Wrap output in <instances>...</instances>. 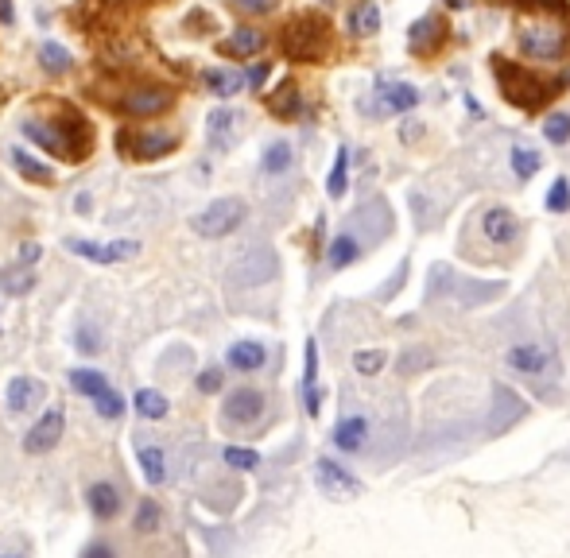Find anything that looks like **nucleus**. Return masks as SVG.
I'll list each match as a JSON object with an SVG mask.
<instances>
[{
	"label": "nucleus",
	"instance_id": "nucleus-1",
	"mask_svg": "<svg viewBox=\"0 0 570 558\" xmlns=\"http://www.w3.org/2000/svg\"><path fill=\"white\" fill-rule=\"evenodd\" d=\"M493 78L501 86V97L524 113H539L543 105H551L563 89L559 82H543L536 70H528L524 62H512L504 55H493Z\"/></svg>",
	"mask_w": 570,
	"mask_h": 558
},
{
	"label": "nucleus",
	"instance_id": "nucleus-2",
	"mask_svg": "<svg viewBox=\"0 0 570 558\" xmlns=\"http://www.w3.org/2000/svg\"><path fill=\"white\" fill-rule=\"evenodd\" d=\"M280 47L291 62H318L330 50V20L318 12H299L280 35Z\"/></svg>",
	"mask_w": 570,
	"mask_h": 558
},
{
	"label": "nucleus",
	"instance_id": "nucleus-3",
	"mask_svg": "<svg viewBox=\"0 0 570 558\" xmlns=\"http://www.w3.org/2000/svg\"><path fill=\"white\" fill-rule=\"evenodd\" d=\"M244 214H249V206H244L241 198H217V202H210L206 210H198L190 217V229L206 241H222L233 229H241Z\"/></svg>",
	"mask_w": 570,
	"mask_h": 558
},
{
	"label": "nucleus",
	"instance_id": "nucleus-4",
	"mask_svg": "<svg viewBox=\"0 0 570 558\" xmlns=\"http://www.w3.org/2000/svg\"><path fill=\"white\" fill-rule=\"evenodd\" d=\"M520 50L536 62H555L566 50V32L555 20H532L520 28Z\"/></svg>",
	"mask_w": 570,
	"mask_h": 558
},
{
	"label": "nucleus",
	"instance_id": "nucleus-5",
	"mask_svg": "<svg viewBox=\"0 0 570 558\" xmlns=\"http://www.w3.org/2000/svg\"><path fill=\"white\" fill-rule=\"evenodd\" d=\"M280 271V261L268 244H253L249 252H241V261H233L229 279L241 283V288H261V283H271Z\"/></svg>",
	"mask_w": 570,
	"mask_h": 558
},
{
	"label": "nucleus",
	"instance_id": "nucleus-6",
	"mask_svg": "<svg viewBox=\"0 0 570 558\" xmlns=\"http://www.w3.org/2000/svg\"><path fill=\"white\" fill-rule=\"evenodd\" d=\"M74 124H78V113L70 116L67 128H74ZM67 128H55V124H43V121H23L20 133L28 136V140H35V144L43 148V151H51V155H62V160H82L89 148H82L78 140H70Z\"/></svg>",
	"mask_w": 570,
	"mask_h": 558
},
{
	"label": "nucleus",
	"instance_id": "nucleus-7",
	"mask_svg": "<svg viewBox=\"0 0 570 558\" xmlns=\"http://www.w3.org/2000/svg\"><path fill=\"white\" fill-rule=\"evenodd\" d=\"M504 365L520 376H551L555 372V349L543 342H516L504 349Z\"/></svg>",
	"mask_w": 570,
	"mask_h": 558
},
{
	"label": "nucleus",
	"instance_id": "nucleus-8",
	"mask_svg": "<svg viewBox=\"0 0 570 558\" xmlns=\"http://www.w3.org/2000/svg\"><path fill=\"white\" fill-rule=\"evenodd\" d=\"M315 481H318V489L326 492V497H334V500H357L361 492H365V485H361L357 477L349 473L345 465L334 462V458H318V462H315Z\"/></svg>",
	"mask_w": 570,
	"mask_h": 558
},
{
	"label": "nucleus",
	"instance_id": "nucleus-9",
	"mask_svg": "<svg viewBox=\"0 0 570 558\" xmlns=\"http://www.w3.org/2000/svg\"><path fill=\"white\" fill-rule=\"evenodd\" d=\"M67 249L74 256H82V261H94V264H121V261H133L140 256V241H86V237H70Z\"/></svg>",
	"mask_w": 570,
	"mask_h": 558
},
{
	"label": "nucleus",
	"instance_id": "nucleus-10",
	"mask_svg": "<svg viewBox=\"0 0 570 558\" xmlns=\"http://www.w3.org/2000/svg\"><path fill=\"white\" fill-rule=\"evenodd\" d=\"M264 415V392L261 388H233L222 404V419L229 426H253Z\"/></svg>",
	"mask_w": 570,
	"mask_h": 558
},
{
	"label": "nucleus",
	"instance_id": "nucleus-11",
	"mask_svg": "<svg viewBox=\"0 0 570 558\" xmlns=\"http://www.w3.org/2000/svg\"><path fill=\"white\" fill-rule=\"evenodd\" d=\"M175 94L167 86H144V89H128V94L116 101V109L124 116H160L171 109Z\"/></svg>",
	"mask_w": 570,
	"mask_h": 558
},
{
	"label": "nucleus",
	"instance_id": "nucleus-12",
	"mask_svg": "<svg viewBox=\"0 0 570 558\" xmlns=\"http://www.w3.org/2000/svg\"><path fill=\"white\" fill-rule=\"evenodd\" d=\"M62 431H67V411L51 407L43 419H39L28 435H23V453H32V458H39V453H51V450L59 446Z\"/></svg>",
	"mask_w": 570,
	"mask_h": 558
},
{
	"label": "nucleus",
	"instance_id": "nucleus-13",
	"mask_svg": "<svg viewBox=\"0 0 570 558\" xmlns=\"http://www.w3.org/2000/svg\"><path fill=\"white\" fill-rule=\"evenodd\" d=\"M241 128H244V116L237 109H214L210 121H206V144L210 151H229L233 144L241 140Z\"/></svg>",
	"mask_w": 570,
	"mask_h": 558
},
{
	"label": "nucleus",
	"instance_id": "nucleus-14",
	"mask_svg": "<svg viewBox=\"0 0 570 558\" xmlns=\"http://www.w3.org/2000/svg\"><path fill=\"white\" fill-rule=\"evenodd\" d=\"M482 233L489 244H497V249H509V244L520 241V217H516L509 206H489L482 214Z\"/></svg>",
	"mask_w": 570,
	"mask_h": 558
},
{
	"label": "nucleus",
	"instance_id": "nucleus-15",
	"mask_svg": "<svg viewBox=\"0 0 570 558\" xmlns=\"http://www.w3.org/2000/svg\"><path fill=\"white\" fill-rule=\"evenodd\" d=\"M86 508H89V516H94L97 524H109V520H116V516L124 512V492L116 489L113 481H94L86 489Z\"/></svg>",
	"mask_w": 570,
	"mask_h": 558
},
{
	"label": "nucleus",
	"instance_id": "nucleus-16",
	"mask_svg": "<svg viewBox=\"0 0 570 558\" xmlns=\"http://www.w3.org/2000/svg\"><path fill=\"white\" fill-rule=\"evenodd\" d=\"M446 32H450V28L435 16V12L419 16V20L408 28V47H411V55H435V50L446 43Z\"/></svg>",
	"mask_w": 570,
	"mask_h": 558
},
{
	"label": "nucleus",
	"instance_id": "nucleus-17",
	"mask_svg": "<svg viewBox=\"0 0 570 558\" xmlns=\"http://www.w3.org/2000/svg\"><path fill=\"white\" fill-rule=\"evenodd\" d=\"M121 148L133 155V160H160V155L175 151L179 148V136L175 133H155V128H148V133L140 136H121Z\"/></svg>",
	"mask_w": 570,
	"mask_h": 558
},
{
	"label": "nucleus",
	"instance_id": "nucleus-18",
	"mask_svg": "<svg viewBox=\"0 0 570 558\" xmlns=\"http://www.w3.org/2000/svg\"><path fill=\"white\" fill-rule=\"evenodd\" d=\"M369 435H372V426H369L365 415H345V419H338V426H334L330 443L342 453H361L369 443Z\"/></svg>",
	"mask_w": 570,
	"mask_h": 558
},
{
	"label": "nucleus",
	"instance_id": "nucleus-19",
	"mask_svg": "<svg viewBox=\"0 0 570 558\" xmlns=\"http://www.w3.org/2000/svg\"><path fill=\"white\" fill-rule=\"evenodd\" d=\"M419 105V89L408 82H377V109L381 113H408Z\"/></svg>",
	"mask_w": 570,
	"mask_h": 558
},
{
	"label": "nucleus",
	"instance_id": "nucleus-20",
	"mask_svg": "<svg viewBox=\"0 0 570 558\" xmlns=\"http://www.w3.org/2000/svg\"><path fill=\"white\" fill-rule=\"evenodd\" d=\"M225 365L233 372H261L268 365V349L261 342H233L225 349Z\"/></svg>",
	"mask_w": 570,
	"mask_h": 558
},
{
	"label": "nucleus",
	"instance_id": "nucleus-21",
	"mask_svg": "<svg viewBox=\"0 0 570 558\" xmlns=\"http://www.w3.org/2000/svg\"><path fill=\"white\" fill-rule=\"evenodd\" d=\"M8 407L12 411H32L35 404H43V396H47V388L43 380H35V376H16V380H8Z\"/></svg>",
	"mask_w": 570,
	"mask_h": 558
},
{
	"label": "nucleus",
	"instance_id": "nucleus-22",
	"mask_svg": "<svg viewBox=\"0 0 570 558\" xmlns=\"http://www.w3.org/2000/svg\"><path fill=\"white\" fill-rule=\"evenodd\" d=\"M345 32L354 35V39H369V35H377V32H381V5H377V0H361V5L349 8V16H345Z\"/></svg>",
	"mask_w": 570,
	"mask_h": 558
},
{
	"label": "nucleus",
	"instance_id": "nucleus-23",
	"mask_svg": "<svg viewBox=\"0 0 570 558\" xmlns=\"http://www.w3.org/2000/svg\"><path fill=\"white\" fill-rule=\"evenodd\" d=\"M264 101H268V113L280 116V121H291V116L303 113V94H299V86H295L291 78H288V82H280L276 94H268Z\"/></svg>",
	"mask_w": 570,
	"mask_h": 558
},
{
	"label": "nucleus",
	"instance_id": "nucleus-24",
	"mask_svg": "<svg viewBox=\"0 0 570 558\" xmlns=\"http://www.w3.org/2000/svg\"><path fill=\"white\" fill-rule=\"evenodd\" d=\"M357 225H369V241H381L392 233V214H388V206L381 198H372L357 210Z\"/></svg>",
	"mask_w": 570,
	"mask_h": 558
},
{
	"label": "nucleus",
	"instance_id": "nucleus-25",
	"mask_svg": "<svg viewBox=\"0 0 570 558\" xmlns=\"http://www.w3.org/2000/svg\"><path fill=\"white\" fill-rule=\"evenodd\" d=\"M268 43L264 39V32H256V28H237L233 32L225 43H222V55H229V59H249V55H256Z\"/></svg>",
	"mask_w": 570,
	"mask_h": 558
},
{
	"label": "nucleus",
	"instance_id": "nucleus-26",
	"mask_svg": "<svg viewBox=\"0 0 570 558\" xmlns=\"http://www.w3.org/2000/svg\"><path fill=\"white\" fill-rule=\"evenodd\" d=\"M361 256V237L357 233H338V237L330 241V249H326V264L334 268V271H342V268H349Z\"/></svg>",
	"mask_w": 570,
	"mask_h": 558
},
{
	"label": "nucleus",
	"instance_id": "nucleus-27",
	"mask_svg": "<svg viewBox=\"0 0 570 558\" xmlns=\"http://www.w3.org/2000/svg\"><path fill=\"white\" fill-rule=\"evenodd\" d=\"M70 388L94 404V399H101L109 392V380H106V372H97V369H74L70 372Z\"/></svg>",
	"mask_w": 570,
	"mask_h": 558
},
{
	"label": "nucleus",
	"instance_id": "nucleus-28",
	"mask_svg": "<svg viewBox=\"0 0 570 558\" xmlns=\"http://www.w3.org/2000/svg\"><path fill=\"white\" fill-rule=\"evenodd\" d=\"M12 155V167H16V171L28 178V183H39V187H47V183H55V171H51V167H43L35 160V155H28L23 148H12L8 151Z\"/></svg>",
	"mask_w": 570,
	"mask_h": 558
},
{
	"label": "nucleus",
	"instance_id": "nucleus-29",
	"mask_svg": "<svg viewBox=\"0 0 570 558\" xmlns=\"http://www.w3.org/2000/svg\"><path fill=\"white\" fill-rule=\"evenodd\" d=\"M140 473H144V481L152 489H160L167 481V458H163V450L160 446H140Z\"/></svg>",
	"mask_w": 570,
	"mask_h": 558
},
{
	"label": "nucleus",
	"instance_id": "nucleus-30",
	"mask_svg": "<svg viewBox=\"0 0 570 558\" xmlns=\"http://www.w3.org/2000/svg\"><path fill=\"white\" fill-rule=\"evenodd\" d=\"M163 527V508L155 497H144L136 504V516H133V531L136 535H155V531Z\"/></svg>",
	"mask_w": 570,
	"mask_h": 558
},
{
	"label": "nucleus",
	"instance_id": "nucleus-31",
	"mask_svg": "<svg viewBox=\"0 0 570 558\" xmlns=\"http://www.w3.org/2000/svg\"><path fill=\"white\" fill-rule=\"evenodd\" d=\"M133 407H136L140 419H167V411H171L167 396L155 392V388H140V392L133 396Z\"/></svg>",
	"mask_w": 570,
	"mask_h": 558
},
{
	"label": "nucleus",
	"instance_id": "nucleus-32",
	"mask_svg": "<svg viewBox=\"0 0 570 558\" xmlns=\"http://www.w3.org/2000/svg\"><path fill=\"white\" fill-rule=\"evenodd\" d=\"M241 86H249V78L237 74V70H206V89L217 94V97L241 94Z\"/></svg>",
	"mask_w": 570,
	"mask_h": 558
},
{
	"label": "nucleus",
	"instance_id": "nucleus-33",
	"mask_svg": "<svg viewBox=\"0 0 570 558\" xmlns=\"http://www.w3.org/2000/svg\"><path fill=\"white\" fill-rule=\"evenodd\" d=\"M509 163H512V175L520 178V183H528V178H536L539 175V167H543V155L532 151V148H524V144H516L512 155H509Z\"/></svg>",
	"mask_w": 570,
	"mask_h": 558
},
{
	"label": "nucleus",
	"instance_id": "nucleus-34",
	"mask_svg": "<svg viewBox=\"0 0 570 558\" xmlns=\"http://www.w3.org/2000/svg\"><path fill=\"white\" fill-rule=\"evenodd\" d=\"M291 163H295V151H291V144H288V140H276V144H268V151H264V160H261V171H264V175H283Z\"/></svg>",
	"mask_w": 570,
	"mask_h": 558
},
{
	"label": "nucleus",
	"instance_id": "nucleus-35",
	"mask_svg": "<svg viewBox=\"0 0 570 558\" xmlns=\"http://www.w3.org/2000/svg\"><path fill=\"white\" fill-rule=\"evenodd\" d=\"M516 415H524L520 396L509 392V388H497V415H493V423H489V426H493V431H501V423L509 426V423L516 419Z\"/></svg>",
	"mask_w": 570,
	"mask_h": 558
},
{
	"label": "nucleus",
	"instance_id": "nucleus-36",
	"mask_svg": "<svg viewBox=\"0 0 570 558\" xmlns=\"http://www.w3.org/2000/svg\"><path fill=\"white\" fill-rule=\"evenodd\" d=\"M39 62H43V70H47V74H67V70L74 67L70 50H67V47H59V43H43V47H39Z\"/></svg>",
	"mask_w": 570,
	"mask_h": 558
},
{
	"label": "nucleus",
	"instance_id": "nucleus-37",
	"mask_svg": "<svg viewBox=\"0 0 570 558\" xmlns=\"http://www.w3.org/2000/svg\"><path fill=\"white\" fill-rule=\"evenodd\" d=\"M345 175H349V148H338V155H334V167H330V178H326V194H330V198H342V194H345Z\"/></svg>",
	"mask_w": 570,
	"mask_h": 558
},
{
	"label": "nucleus",
	"instance_id": "nucleus-38",
	"mask_svg": "<svg viewBox=\"0 0 570 558\" xmlns=\"http://www.w3.org/2000/svg\"><path fill=\"white\" fill-rule=\"evenodd\" d=\"M384 365H388V353H384V349H357V353H354V369H357L361 376H381Z\"/></svg>",
	"mask_w": 570,
	"mask_h": 558
},
{
	"label": "nucleus",
	"instance_id": "nucleus-39",
	"mask_svg": "<svg viewBox=\"0 0 570 558\" xmlns=\"http://www.w3.org/2000/svg\"><path fill=\"white\" fill-rule=\"evenodd\" d=\"M222 458H225V465H233V470H241V473H249L261 465V453L249 450V446H225Z\"/></svg>",
	"mask_w": 570,
	"mask_h": 558
},
{
	"label": "nucleus",
	"instance_id": "nucleus-40",
	"mask_svg": "<svg viewBox=\"0 0 570 558\" xmlns=\"http://www.w3.org/2000/svg\"><path fill=\"white\" fill-rule=\"evenodd\" d=\"M543 136H547L551 144H566L570 140V113H551L547 121H543Z\"/></svg>",
	"mask_w": 570,
	"mask_h": 558
},
{
	"label": "nucleus",
	"instance_id": "nucleus-41",
	"mask_svg": "<svg viewBox=\"0 0 570 558\" xmlns=\"http://www.w3.org/2000/svg\"><path fill=\"white\" fill-rule=\"evenodd\" d=\"M94 407H97V415H101V419H121V415L128 411V404H124V399H121V392H116V388H109V392L106 396H101V399H94Z\"/></svg>",
	"mask_w": 570,
	"mask_h": 558
},
{
	"label": "nucleus",
	"instance_id": "nucleus-42",
	"mask_svg": "<svg viewBox=\"0 0 570 558\" xmlns=\"http://www.w3.org/2000/svg\"><path fill=\"white\" fill-rule=\"evenodd\" d=\"M0 288H5L8 295H23V291L35 288V276L28 268H23V271H5V276H0Z\"/></svg>",
	"mask_w": 570,
	"mask_h": 558
},
{
	"label": "nucleus",
	"instance_id": "nucleus-43",
	"mask_svg": "<svg viewBox=\"0 0 570 558\" xmlns=\"http://www.w3.org/2000/svg\"><path fill=\"white\" fill-rule=\"evenodd\" d=\"M547 210L551 214H566L570 210V183L566 178H555L551 190H547Z\"/></svg>",
	"mask_w": 570,
	"mask_h": 558
},
{
	"label": "nucleus",
	"instance_id": "nucleus-44",
	"mask_svg": "<svg viewBox=\"0 0 570 558\" xmlns=\"http://www.w3.org/2000/svg\"><path fill=\"white\" fill-rule=\"evenodd\" d=\"M318 380V345L315 342H307V369H303V396L307 392H315V384Z\"/></svg>",
	"mask_w": 570,
	"mask_h": 558
},
{
	"label": "nucleus",
	"instance_id": "nucleus-45",
	"mask_svg": "<svg viewBox=\"0 0 570 558\" xmlns=\"http://www.w3.org/2000/svg\"><path fill=\"white\" fill-rule=\"evenodd\" d=\"M427 365H435V353H427V349H416V353H404L400 357V372L411 376V372H419Z\"/></svg>",
	"mask_w": 570,
	"mask_h": 558
},
{
	"label": "nucleus",
	"instance_id": "nucleus-46",
	"mask_svg": "<svg viewBox=\"0 0 570 558\" xmlns=\"http://www.w3.org/2000/svg\"><path fill=\"white\" fill-rule=\"evenodd\" d=\"M222 384H225V372H222V369H202V372H198V392H202V396L222 392Z\"/></svg>",
	"mask_w": 570,
	"mask_h": 558
},
{
	"label": "nucleus",
	"instance_id": "nucleus-47",
	"mask_svg": "<svg viewBox=\"0 0 570 558\" xmlns=\"http://www.w3.org/2000/svg\"><path fill=\"white\" fill-rule=\"evenodd\" d=\"M241 12H249V16H268V12L280 8V0H233Z\"/></svg>",
	"mask_w": 570,
	"mask_h": 558
},
{
	"label": "nucleus",
	"instance_id": "nucleus-48",
	"mask_svg": "<svg viewBox=\"0 0 570 558\" xmlns=\"http://www.w3.org/2000/svg\"><path fill=\"white\" fill-rule=\"evenodd\" d=\"M82 558H121V554H116V547H113L109 539H94V543H89V547L82 551Z\"/></svg>",
	"mask_w": 570,
	"mask_h": 558
},
{
	"label": "nucleus",
	"instance_id": "nucleus-49",
	"mask_svg": "<svg viewBox=\"0 0 570 558\" xmlns=\"http://www.w3.org/2000/svg\"><path fill=\"white\" fill-rule=\"evenodd\" d=\"M423 133H427L423 121H411V116L400 124V140H404V144H416V140H423Z\"/></svg>",
	"mask_w": 570,
	"mask_h": 558
},
{
	"label": "nucleus",
	"instance_id": "nucleus-50",
	"mask_svg": "<svg viewBox=\"0 0 570 558\" xmlns=\"http://www.w3.org/2000/svg\"><path fill=\"white\" fill-rule=\"evenodd\" d=\"M74 345L82 349V353H97V349H101V342H97V330L82 326V330H78V342H74Z\"/></svg>",
	"mask_w": 570,
	"mask_h": 558
},
{
	"label": "nucleus",
	"instance_id": "nucleus-51",
	"mask_svg": "<svg viewBox=\"0 0 570 558\" xmlns=\"http://www.w3.org/2000/svg\"><path fill=\"white\" fill-rule=\"evenodd\" d=\"M268 70H271L268 62H256V67H253L249 74H244V78H249V86H253V89H261V86L268 82Z\"/></svg>",
	"mask_w": 570,
	"mask_h": 558
},
{
	"label": "nucleus",
	"instance_id": "nucleus-52",
	"mask_svg": "<svg viewBox=\"0 0 570 558\" xmlns=\"http://www.w3.org/2000/svg\"><path fill=\"white\" fill-rule=\"evenodd\" d=\"M35 261H39V244H35V241H28V244L20 249V264H35Z\"/></svg>",
	"mask_w": 570,
	"mask_h": 558
},
{
	"label": "nucleus",
	"instance_id": "nucleus-53",
	"mask_svg": "<svg viewBox=\"0 0 570 558\" xmlns=\"http://www.w3.org/2000/svg\"><path fill=\"white\" fill-rule=\"evenodd\" d=\"M12 20H16V12H12V0H0V23H5V28H8Z\"/></svg>",
	"mask_w": 570,
	"mask_h": 558
},
{
	"label": "nucleus",
	"instance_id": "nucleus-54",
	"mask_svg": "<svg viewBox=\"0 0 570 558\" xmlns=\"http://www.w3.org/2000/svg\"><path fill=\"white\" fill-rule=\"evenodd\" d=\"M446 8H455V12H462V8H470V0H446Z\"/></svg>",
	"mask_w": 570,
	"mask_h": 558
},
{
	"label": "nucleus",
	"instance_id": "nucleus-55",
	"mask_svg": "<svg viewBox=\"0 0 570 558\" xmlns=\"http://www.w3.org/2000/svg\"><path fill=\"white\" fill-rule=\"evenodd\" d=\"M0 558H23V554H0Z\"/></svg>",
	"mask_w": 570,
	"mask_h": 558
},
{
	"label": "nucleus",
	"instance_id": "nucleus-56",
	"mask_svg": "<svg viewBox=\"0 0 570 558\" xmlns=\"http://www.w3.org/2000/svg\"><path fill=\"white\" fill-rule=\"evenodd\" d=\"M566 50H570V39H566Z\"/></svg>",
	"mask_w": 570,
	"mask_h": 558
}]
</instances>
